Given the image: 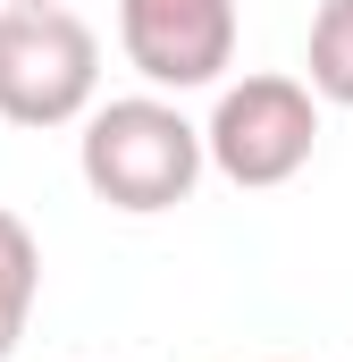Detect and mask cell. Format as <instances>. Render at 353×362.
<instances>
[{"label": "cell", "instance_id": "52a82bcc", "mask_svg": "<svg viewBox=\"0 0 353 362\" xmlns=\"http://www.w3.org/2000/svg\"><path fill=\"white\" fill-rule=\"evenodd\" d=\"M8 8H59V0H8Z\"/></svg>", "mask_w": 353, "mask_h": 362}, {"label": "cell", "instance_id": "277c9868", "mask_svg": "<svg viewBox=\"0 0 353 362\" xmlns=\"http://www.w3.org/2000/svg\"><path fill=\"white\" fill-rule=\"evenodd\" d=\"M118 42L169 93L219 85L236 59V0H118Z\"/></svg>", "mask_w": 353, "mask_h": 362}, {"label": "cell", "instance_id": "8992f818", "mask_svg": "<svg viewBox=\"0 0 353 362\" xmlns=\"http://www.w3.org/2000/svg\"><path fill=\"white\" fill-rule=\"evenodd\" d=\"M303 85L311 101H337L353 110V0H320V17H311V42H303Z\"/></svg>", "mask_w": 353, "mask_h": 362}, {"label": "cell", "instance_id": "7a4b0ae2", "mask_svg": "<svg viewBox=\"0 0 353 362\" xmlns=\"http://www.w3.org/2000/svg\"><path fill=\"white\" fill-rule=\"evenodd\" d=\"M101 85V42L76 8H8L0 0V118L8 127H76Z\"/></svg>", "mask_w": 353, "mask_h": 362}, {"label": "cell", "instance_id": "3957f363", "mask_svg": "<svg viewBox=\"0 0 353 362\" xmlns=\"http://www.w3.org/2000/svg\"><path fill=\"white\" fill-rule=\"evenodd\" d=\"M311 144H320V101L303 76H244L219 93V110L202 127V160L244 194L303 177Z\"/></svg>", "mask_w": 353, "mask_h": 362}, {"label": "cell", "instance_id": "5b68a950", "mask_svg": "<svg viewBox=\"0 0 353 362\" xmlns=\"http://www.w3.org/2000/svg\"><path fill=\"white\" fill-rule=\"evenodd\" d=\"M34 295H42V245H34V228L17 211H0V362L25 346Z\"/></svg>", "mask_w": 353, "mask_h": 362}, {"label": "cell", "instance_id": "6da1fadb", "mask_svg": "<svg viewBox=\"0 0 353 362\" xmlns=\"http://www.w3.org/2000/svg\"><path fill=\"white\" fill-rule=\"evenodd\" d=\"M76 169L109 211H176L193 185H202V127H185V110L135 93V101H101L85 110V144H76Z\"/></svg>", "mask_w": 353, "mask_h": 362}]
</instances>
